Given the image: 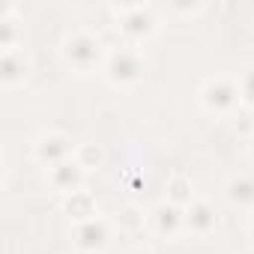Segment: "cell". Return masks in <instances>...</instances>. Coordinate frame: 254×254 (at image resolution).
Listing matches in <instances>:
<instances>
[{"label": "cell", "instance_id": "cell-1", "mask_svg": "<svg viewBox=\"0 0 254 254\" xmlns=\"http://www.w3.org/2000/svg\"><path fill=\"white\" fill-rule=\"evenodd\" d=\"M108 48L102 45L99 33H93L90 27H72L63 39H60V60L66 69L87 75V72H102Z\"/></svg>", "mask_w": 254, "mask_h": 254}, {"label": "cell", "instance_id": "cell-2", "mask_svg": "<svg viewBox=\"0 0 254 254\" xmlns=\"http://www.w3.org/2000/svg\"><path fill=\"white\" fill-rule=\"evenodd\" d=\"M144 72H147V57L141 45L123 42V45L108 48L105 63H102V78L111 87H132L144 78Z\"/></svg>", "mask_w": 254, "mask_h": 254}, {"label": "cell", "instance_id": "cell-3", "mask_svg": "<svg viewBox=\"0 0 254 254\" xmlns=\"http://www.w3.org/2000/svg\"><path fill=\"white\" fill-rule=\"evenodd\" d=\"M197 102L212 117H233L242 108L236 75H209L197 90Z\"/></svg>", "mask_w": 254, "mask_h": 254}, {"label": "cell", "instance_id": "cell-4", "mask_svg": "<svg viewBox=\"0 0 254 254\" xmlns=\"http://www.w3.org/2000/svg\"><path fill=\"white\" fill-rule=\"evenodd\" d=\"M114 233L117 230H114L111 218H102V215L87 218V221H75L69 227V239H72L75 251H81V254H102L111 245Z\"/></svg>", "mask_w": 254, "mask_h": 254}, {"label": "cell", "instance_id": "cell-5", "mask_svg": "<svg viewBox=\"0 0 254 254\" xmlns=\"http://www.w3.org/2000/svg\"><path fill=\"white\" fill-rule=\"evenodd\" d=\"M114 15H117L120 33L129 39L132 45H138L141 39H147V36L156 33V12L147 3H123V6H114Z\"/></svg>", "mask_w": 254, "mask_h": 254}, {"label": "cell", "instance_id": "cell-6", "mask_svg": "<svg viewBox=\"0 0 254 254\" xmlns=\"http://www.w3.org/2000/svg\"><path fill=\"white\" fill-rule=\"evenodd\" d=\"M75 147L69 135L63 132H42L36 141H33V162L42 165V168H51V165H60L66 159L75 156Z\"/></svg>", "mask_w": 254, "mask_h": 254}, {"label": "cell", "instance_id": "cell-7", "mask_svg": "<svg viewBox=\"0 0 254 254\" xmlns=\"http://www.w3.org/2000/svg\"><path fill=\"white\" fill-rule=\"evenodd\" d=\"M183 224H186V236L194 239H206L218 230V212L212 206V200L206 197H194L186 209H183Z\"/></svg>", "mask_w": 254, "mask_h": 254}, {"label": "cell", "instance_id": "cell-8", "mask_svg": "<svg viewBox=\"0 0 254 254\" xmlns=\"http://www.w3.org/2000/svg\"><path fill=\"white\" fill-rule=\"evenodd\" d=\"M84 183H87V171L75 162V156L66 159V162H60V165L45 168V186H48L51 191H57L60 197H66V194H72V191H81Z\"/></svg>", "mask_w": 254, "mask_h": 254}, {"label": "cell", "instance_id": "cell-9", "mask_svg": "<svg viewBox=\"0 0 254 254\" xmlns=\"http://www.w3.org/2000/svg\"><path fill=\"white\" fill-rule=\"evenodd\" d=\"M150 230L159 236V239H180L186 236V224H183V209L174 206L171 200H159L153 209H150Z\"/></svg>", "mask_w": 254, "mask_h": 254}, {"label": "cell", "instance_id": "cell-10", "mask_svg": "<svg viewBox=\"0 0 254 254\" xmlns=\"http://www.w3.org/2000/svg\"><path fill=\"white\" fill-rule=\"evenodd\" d=\"M30 75V54L24 45L0 51V84L3 87H18Z\"/></svg>", "mask_w": 254, "mask_h": 254}, {"label": "cell", "instance_id": "cell-11", "mask_svg": "<svg viewBox=\"0 0 254 254\" xmlns=\"http://www.w3.org/2000/svg\"><path fill=\"white\" fill-rule=\"evenodd\" d=\"M111 224L123 236H138L150 227V212H144V206H138V203H123L117 209V215L111 218Z\"/></svg>", "mask_w": 254, "mask_h": 254}, {"label": "cell", "instance_id": "cell-12", "mask_svg": "<svg viewBox=\"0 0 254 254\" xmlns=\"http://www.w3.org/2000/svg\"><path fill=\"white\" fill-rule=\"evenodd\" d=\"M224 200L236 209H248L254 206V174L251 171H239L224 183Z\"/></svg>", "mask_w": 254, "mask_h": 254}, {"label": "cell", "instance_id": "cell-13", "mask_svg": "<svg viewBox=\"0 0 254 254\" xmlns=\"http://www.w3.org/2000/svg\"><path fill=\"white\" fill-rule=\"evenodd\" d=\"M60 209L72 218V224H75V221H87V218H96V215H99V203H96V197H93L87 189L66 194V197L60 200Z\"/></svg>", "mask_w": 254, "mask_h": 254}, {"label": "cell", "instance_id": "cell-14", "mask_svg": "<svg viewBox=\"0 0 254 254\" xmlns=\"http://www.w3.org/2000/svg\"><path fill=\"white\" fill-rule=\"evenodd\" d=\"M194 197H197V194H194V186H191V180H189L186 174H174V177L168 180V186H165V200H171L174 206L186 209Z\"/></svg>", "mask_w": 254, "mask_h": 254}, {"label": "cell", "instance_id": "cell-15", "mask_svg": "<svg viewBox=\"0 0 254 254\" xmlns=\"http://www.w3.org/2000/svg\"><path fill=\"white\" fill-rule=\"evenodd\" d=\"M75 162H78L87 174H93V171H99V168L105 165V150H102L96 141H84V144L75 147Z\"/></svg>", "mask_w": 254, "mask_h": 254}, {"label": "cell", "instance_id": "cell-16", "mask_svg": "<svg viewBox=\"0 0 254 254\" xmlns=\"http://www.w3.org/2000/svg\"><path fill=\"white\" fill-rule=\"evenodd\" d=\"M24 45V33H21V24H18V15L9 12L0 18V51H9V48H18Z\"/></svg>", "mask_w": 254, "mask_h": 254}, {"label": "cell", "instance_id": "cell-17", "mask_svg": "<svg viewBox=\"0 0 254 254\" xmlns=\"http://www.w3.org/2000/svg\"><path fill=\"white\" fill-rule=\"evenodd\" d=\"M236 84H239V96H242V108H254V63L242 66L236 72Z\"/></svg>", "mask_w": 254, "mask_h": 254}, {"label": "cell", "instance_id": "cell-18", "mask_svg": "<svg viewBox=\"0 0 254 254\" xmlns=\"http://www.w3.org/2000/svg\"><path fill=\"white\" fill-rule=\"evenodd\" d=\"M245 111H248V108H239V111L230 117V126H233V132H236V135H242V138L248 141V138L254 135V123H248L251 117H248Z\"/></svg>", "mask_w": 254, "mask_h": 254}, {"label": "cell", "instance_id": "cell-19", "mask_svg": "<svg viewBox=\"0 0 254 254\" xmlns=\"http://www.w3.org/2000/svg\"><path fill=\"white\" fill-rule=\"evenodd\" d=\"M123 254H153V248L150 245H132V248H126Z\"/></svg>", "mask_w": 254, "mask_h": 254}, {"label": "cell", "instance_id": "cell-20", "mask_svg": "<svg viewBox=\"0 0 254 254\" xmlns=\"http://www.w3.org/2000/svg\"><path fill=\"white\" fill-rule=\"evenodd\" d=\"M245 239H248V245H251V251H254V218H251L248 227H245Z\"/></svg>", "mask_w": 254, "mask_h": 254}, {"label": "cell", "instance_id": "cell-21", "mask_svg": "<svg viewBox=\"0 0 254 254\" xmlns=\"http://www.w3.org/2000/svg\"><path fill=\"white\" fill-rule=\"evenodd\" d=\"M245 144H248V159H251V162H254V135H251V138H248V141H245Z\"/></svg>", "mask_w": 254, "mask_h": 254}]
</instances>
